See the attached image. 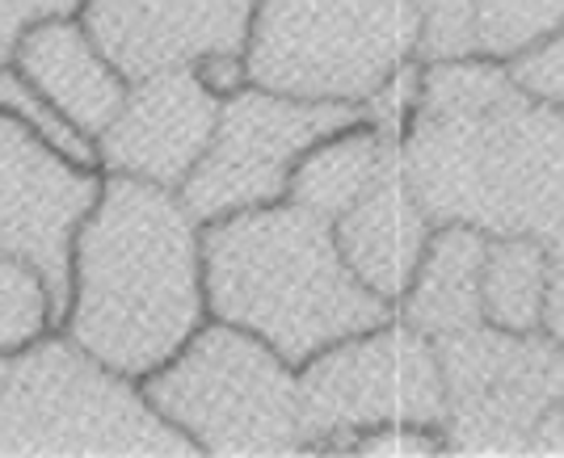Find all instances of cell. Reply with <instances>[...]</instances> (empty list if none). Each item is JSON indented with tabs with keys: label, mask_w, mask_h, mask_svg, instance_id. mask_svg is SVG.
<instances>
[{
	"label": "cell",
	"mask_w": 564,
	"mask_h": 458,
	"mask_svg": "<svg viewBox=\"0 0 564 458\" xmlns=\"http://www.w3.org/2000/svg\"><path fill=\"white\" fill-rule=\"evenodd\" d=\"M51 328H59V316L43 274L22 257L0 252V358H18Z\"/></svg>",
	"instance_id": "18"
},
{
	"label": "cell",
	"mask_w": 564,
	"mask_h": 458,
	"mask_svg": "<svg viewBox=\"0 0 564 458\" xmlns=\"http://www.w3.org/2000/svg\"><path fill=\"white\" fill-rule=\"evenodd\" d=\"M489 236L464 223H438L409 291L397 298V320L430 341L464 332L485 320L480 312V265Z\"/></svg>",
	"instance_id": "15"
},
{
	"label": "cell",
	"mask_w": 564,
	"mask_h": 458,
	"mask_svg": "<svg viewBox=\"0 0 564 458\" xmlns=\"http://www.w3.org/2000/svg\"><path fill=\"white\" fill-rule=\"evenodd\" d=\"M417 92H422V59L404 64V68L362 106V118L376 122L379 131H388V135L400 139V131L409 127V118L417 110Z\"/></svg>",
	"instance_id": "23"
},
{
	"label": "cell",
	"mask_w": 564,
	"mask_h": 458,
	"mask_svg": "<svg viewBox=\"0 0 564 458\" xmlns=\"http://www.w3.org/2000/svg\"><path fill=\"white\" fill-rule=\"evenodd\" d=\"M295 374L307 450H350L371 429L443 425L447 413L438 349L397 316L321 349Z\"/></svg>",
	"instance_id": "7"
},
{
	"label": "cell",
	"mask_w": 564,
	"mask_h": 458,
	"mask_svg": "<svg viewBox=\"0 0 564 458\" xmlns=\"http://www.w3.org/2000/svg\"><path fill=\"white\" fill-rule=\"evenodd\" d=\"M425 18L422 59H447V55H471L476 51V22L471 0H417Z\"/></svg>",
	"instance_id": "21"
},
{
	"label": "cell",
	"mask_w": 564,
	"mask_h": 458,
	"mask_svg": "<svg viewBox=\"0 0 564 458\" xmlns=\"http://www.w3.org/2000/svg\"><path fill=\"white\" fill-rule=\"evenodd\" d=\"M400 173L434 223L527 236L547 252V277H564V110L518 85L506 59H422Z\"/></svg>",
	"instance_id": "1"
},
{
	"label": "cell",
	"mask_w": 564,
	"mask_h": 458,
	"mask_svg": "<svg viewBox=\"0 0 564 458\" xmlns=\"http://www.w3.org/2000/svg\"><path fill=\"white\" fill-rule=\"evenodd\" d=\"M207 320L203 219L177 189L101 173V194L76 231L59 332L143 383Z\"/></svg>",
	"instance_id": "2"
},
{
	"label": "cell",
	"mask_w": 564,
	"mask_h": 458,
	"mask_svg": "<svg viewBox=\"0 0 564 458\" xmlns=\"http://www.w3.org/2000/svg\"><path fill=\"white\" fill-rule=\"evenodd\" d=\"M527 450H531V455H564V400L552 404V408L535 421Z\"/></svg>",
	"instance_id": "26"
},
{
	"label": "cell",
	"mask_w": 564,
	"mask_h": 458,
	"mask_svg": "<svg viewBox=\"0 0 564 458\" xmlns=\"http://www.w3.org/2000/svg\"><path fill=\"white\" fill-rule=\"evenodd\" d=\"M438 349L447 413L438 434L459 455H522L531 429L564 400V345L547 332H506L480 320Z\"/></svg>",
	"instance_id": "8"
},
{
	"label": "cell",
	"mask_w": 564,
	"mask_h": 458,
	"mask_svg": "<svg viewBox=\"0 0 564 458\" xmlns=\"http://www.w3.org/2000/svg\"><path fill=\"white\" fill-rule=\"evenodd\" d=\"M13 68L94 143L127 97V76L106 59L80 13L34 25L18 43Z\"/></svg>",
	"instance_id": "13"
},
{
	"label": "cell",
	"mask_w": 564,
	"mask_h": 458,
	"mask_svg": "<svg viewBox=\"0 0 564 458\" xmlns=\"http://www.w3.org/2000/svg\"><path fill=\"white\" fill-rule=\"evenodd\" d=\"M480 312L506 332H535L547 312V252L527 236H489L480 265Z\"/></svg>",
	"instance_id": "17"
},
{
	"label": "cell",
	"mask_w": 564,
	"mask_h": 458,
	"mask_svg": "<svg viewBox=\"0 0 564 458\" xmlns=\"http://www.w3.org/2000/svg\"><path fill=\"white\" fill-rule=\"evenodd\" d=\"M13 455L189 458L198 450L152 408L140 379L51 328L0 374V458Z\"/></svg>",
	"instance_id": "4"
},
{
	"label": "cell",
	"mask_w": 564,
	"mask_h": 458,
	"mask_svg": "<svg viewBox=\"0 0 564 458\" xmlns=\"http://www.w3.org/2000/svg\"><path fill=\"white\" fill-rule=\"evenodd\" d=\"M143 395L198 455L307 450L300 374L279 349L236 324H203L143 379Z\"/></svg>",
	"instance_id": "6"
},
{
	"label": "cell",
	"mask_w": 564,
	"mask_h": 458,
	"mask_svg": "<svg viewBox=\"0 0 564 458\" xmlns=\"http://www.w3.org/2000/svg\"><path fill=\"white\" fill-rule=\"evenodd\" d=\"M358 118V106L240 85L219 101L212 143L177 194L203 223L282 203L307 148Z\"/></svg>",
	"instance_id": "9"
},
{
	"label": "cell",
	"mask_w": 564,
	"mask_h": 458,
	"mask_svg": "<svg viewBox=\"0 0 564 458\" xmlns=\"http://www.w3.org/2000/svg\"><path fill=\"white\" fill-rule=\"evenodd\" d=\"M85 0H0V68L13 64L18 43L47 18H64V13H80Z\"/></svg>",
	"instance_id": "24"
},
{
	"label": "cell",
	"mask_w": 564,
	"mask_h": 458,
	"mask_svg": "<svg viewBox=\"0 0 564 458\" xmlns=\"http://www.w3.org/2000/svg\"><path fill=\"white\" fill-rule=\"evenodd\" d=\"M400 168V139L379 131L376 122L358 118L350 127L333 131L321 143H312L295 173L286 198L300 207L316 210L325 219H337L341 210H350L362 194H371L383 177H392Z\"/></svg>",
	"instance_id": "16"
},
{
	"label": "cell",
	"mask_w": 564,
	"mask_h": 458,
	"mask_svg": "<svg viewBox=\"0 0 564 458\" xmlns=\"http://www.w3.org/2000/svg\"><path fill=\"white\" fill-rule=\"evenodd\" d=\"M258 0H85L80 22L127 85L156 72L245 59Z\"/></svg>",
	"instance_id": "11"
},
{
	"label": "cell",
	"mask_w": 564,
	"mask_h": 458,
	"mask_svg": "<svg viewBox=\"0 0 564 458\" xmlns=\"http://www.w3.org/2000/svg\"><path fill=\"white\" fill-rule=\"evenodd\" d=\"M219 101L224 97L194 68L131 80L122 106L97 135V168L182 189L212 143Z\"/></svg>",
	"instance_id": "12"
},
{
	"label": "cell",
	"mask_w": 564,
	"mask_h": 458,
	"mask_svg": "<svg viewBox=\"0 0 564 458\" xmlns=\"http://www.w3.org/2000/svg\"><path fill=\"white\" fill-rule=\"evenodd\" d=\"M0 115L18 118L22 127H30L39 139H47L51 148H59L64 156L80 164H94L97 168V143L85 131H76L68 118L59 115L55 106H51L43 92L34 89L30 80H25L22 72L13 68H0Z\"/></svg>",
	"instance_id": "20"
},
{
	"label": "cell",
	"mask_w": 564,
	"mask_h": 458,
	"mask_svg": "<svg viewBox=\"0 0 564 458\" xmlns=\"http://www.w3.org/2000/svg\"><path fill=\"white\" fill-rule=\"evenodd\" d=\"M101 194V168L80 164L0 115V252L34 265L64 320L72 291V249Z\"/></svg>",
	"instance_id": "10"
},
{
	"label": "cell",
	"mask_w": 564,
	"mask_h": 458,
	"mask_svg": "<svg viewBox=\"0 0 564 458\" xmlns=\"http://www.w3.org/2000/svg\"><path fill=\"white\" fill-rule=\"evenodd\" d=\"M422 43L417 0H258L245 80L362 110L404 64L422 59Z\"/></svg>",
	"instance_id": "5"
},
{
	"label": "cell",
	"mask_w": 564,
	"mask_h": 458,
	"mask_svg": "<svg viewBox=\"0 0 564 458\" xmlns=\"http://www.w3.org/2000/svg\"><path fill=\"white\" fill-rule=\"evenodd\" d=\"M476 51L514 59L564 25V0H471Z\"/></svg>",
	"instance_id": "19"
},
{
	"label": "cell",
	"mask_w": 564,
	"mask_h": 458,
	"mask_svg": "<svg viewBox=\"0 0 564 458\" xmlns=\"http://www.w3.org/2000/svg\"><path fill=\"white\" fill-rule=\"evenodd\" d=\"M203 291L212 320L261 337L291 367L397 316L341 257L333 219L291 198L203 223Z\"/></svg>",
	"instance_id": "3"
},
{
	"label": "cell",
	"mask_w": 564,
	"mask_h": 458,
	"mask_svg": "<svg viewBox=\"0 0 564 458\" xmlns=\"http://www.w3.org/2000/svg\"><path fill=\"white\" fill-rule=\"evenodd\" d=\"M506 64H510L518 85H527L535 97L564 110V25L552 30L547 39H540L535 46H527L522 55L506 59Z\"/></svg>",
	"instance_id": "22"
},
{
	"label": "cell",
	"mask_w": 564,
	"mask_h": 458,
	"mask_svg": "<svg viewBox=\"0 0 564 458\" xmlns=\"http://www.w3.org/2000/svg\"><path fill=\"white\" fill-rule=\"evenodd\" d=\"M434 228L438 223L425 215L400 168L333 219L337 249L350 261V270L362 277L367 291L388 298L392 307L417 274Z\"/></svg>",
	"instance_id": "14"
},
{
	"label": "cell",
	"mask_w": 564,
	"mask_h": 458,
	"mask_svg": "<svg viewBox=\"0 0 564 458\" xmlns=\"http://www.w3.org/2000/svg\"><path fill=\"white\" fill-rule=\"evenodd\" d=\"M354 455H447L438 425H383L354 437Z\"/></svg>",
	"instance_id": "25"
}]
</instances>
